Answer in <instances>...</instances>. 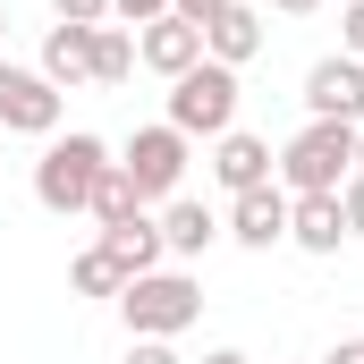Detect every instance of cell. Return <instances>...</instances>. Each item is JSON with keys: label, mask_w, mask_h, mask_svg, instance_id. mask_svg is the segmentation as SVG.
I'll return each instance as SVG.
<instances>
[{"label": "cell", "mask_w": 364, "mask_h": 364, "mask_svg": "<svg viewBox=\"0 0 364 364\" xmlns=\"http://www.w3.org/2000/svg\"><path fill=\"white\" fill-rule=\"evenodd\" d=\"M0 127L9 136H51L60 127V85L43 68H9L0 60Z\"/></svg>", "instance_id": "8992f818"}, {"label": "cell", "mask_w": 364, "mask_h": 364, "mask_svg": "<svg viewBox=\"0 0 364 364\" xmlns=\"http://www.w3.org/2000/svg\"><path fill=\"white\" fill-rule=\"evenodd\" d=\"M127 186H136V203H161V195H178V178H186V136L161 119V127H136L127 136Z\"/></svg>", "instance_id": "5b68a950"}, {"label": "cell", "mask_w": 364, "mask_h": 364, "mask_svg": "<svg viewBox=\"0 0 364 364\" xmlns=\"http://www.w3.org/2000/svg\"><path fill=\"white\" fill-rule=\"evenodd\" d=\"M322 364H364V339H339V348H331Z\"/></svg>", "instance_id": "d4e9b609"}, {"label": "cell", "mask_w": 364, "mask_h": 364, "mask_svg": "<svg viewBox=\"0 0 364 364\" xmlns=\"http://www.w3.org/2000/svg\"><path fill=\"white\" fill-rule=\"evenodd\" d=\"M43 77L51 85H93V26H51L43 34Z\"/></svg>", "instance_id": "5bb4252c"}, {"label": "cell", "mask_w": 364, "mask_h": 364, "mask_svg": "<svg viewBox=\"0 0 364 364\" xmlns=\"http://www.w3.org/2000/svg\"><path fill=\"white\" fill-rule=\"evenodd\" d=\"M170 127H178L186 144H195V136H229V127H237V68L195 60L178 85H170Z\"/></svg>", "instance_id": "277c9868"}, {"label": "cell", "mask_w": 364, "mask_h": 364, "mask_svg": "<svg viewBox=\"0 0 364 364\" xmlns=\"http://www.w3.org/2000/svg\"><path fill=\"white\" fill-rule=\"evenodd\" d=\"M339 26H348V60H364V0H348V17H339Z\"/></svg>", "instance_id": "cb8c5ba5"}, {"label": "cell", "mask_w": 364, "mask_h": 364, "mask_svg": "<svg viewBox=\"0 0 364 364\" xmlns=\"http://www.w3.org/2000/svg\"><path fill=\"white\" fill-rule=\"evenodd\" d=\"M127 68H136V43L119 26H93V85H127Z\"/></svg>", "instance_id": "e0dca14e"}, {"label": "cell", "mask_w": 364, "mask_h": 364, "mask_svg": "<svg viewBox=\"0 0 364 364\" xmlns=\"http://www.w3.org/2000/svg\"><path fill=\"white\" fill-rule=\"evenodd\" d=\"M102 246H110V263L127 279H144V272H161V220H119V229H102Z\"/></svg>", "instance_id": "9a60e30c"}, {"label": "cell", "mask_w": 364, "mask_h": 364, "mask_svg": "<svg viewBox=\"0 0 364 364\" xmlns=\"http://www.w3.org/2000/svg\"><path fill=\"white\" fill-rule=\"evenodd\" d=\"M60 26H110V0H51Z\"/></svg>", "instance_id": "d6986e66"}, {"label": "cell", "mask_w": 364, "mask_h": 364, "mask_svg": "<svg viewBox=\"0 0 364 364\" xmlns=\"http://www.w3.org/2000/svg\"><path fill=\"white\" fill-rule=\"evenodd\" d=\"M68 288H77V296H119L127 272L110 263V246H85V255H77V272H68Z\"/></svg>", "instance_id": "ac0fdd59"}, {"label": "cell", "mask_w": 364, "mask_h": 364, "mask_svg": "<svg viewBox=\"0 0 364 364\" xmlns=\"http://www.w3.org/2000/svg\"><path fill=\"white\" fill-rule=\"evenodd\" d=\"M110 17H127V26H153V17H170V0H110Z\"/></svg>", "instance_id": "ffe728a7"}, {"label": "cell", "mask_w": 364, "mask_h": 364, "mask_svg": "<svg viewBox=\"0 0 364 364\" xmlns=\"http://www.w3.org/2000/svg\"><path fill=\"white\" fill-rule=\"evenodd\" d=\"M136 60H144L153 77H170V85H178L186 68L203 60V26H186V17H153V26L136 34Z\"/></svg>", "instance_id": "9c48e42d"}, {"label": "cell", "mask_w": 364, "mask_h": 364, "mask_svg": "<svg viewBox=\"0 0 364 364\" xmlns=\"http://www.w3.org/2000/svg\"><path fill=\"white\" fill-rule=\"evenodd\" d=\"M229 237H237V246H255V255L279 246V237H288V195H279V186L237 195V203H229Z\"/></svg>", "instance_id": "7c38bea8"}, {"label": "cell", "mask_w": 364, "mask_h": 364, "mask_svg": "<svg viewBox=\"0 0 364 364\" xmlns=\"http://www.w3.org/2000/svg\"><path fill=\"white\" fill-rule=\"evenodd\" d=\"M305 110H314V119H348V127H364V60H348V51L314 60V68H305Z\"/></svg>", "instance_id": "52a82bcc"}, {"label": "cell", "mask_w": 364, "mask_h": 364, "mask_svg": "<svg viewBox=\"0 0 364 364\" xmlns=\"http://www.w3.org/2000/svg\"><path fill=\"white\" fill-rule=\"evenodd\" d=\"M203 364H246V356H237V348H212V356H203Z\"/></svg>", "instance_id": "4316f807"}, {"label": "cell", "mask_w": 364, "mask_h": 364, "mask_svg": "<svg viewBox=\"0 0 364 364\" xmlns=\"http://www.w3.org/2000/svg\"><path fill=\"white\" fill-rule=\"evenodd\" d=\"M102 170H110V144H102V136H85V127H77V136H51V153L34 161V203L68 220V212L93 203Z\"/></svg>", "instance_id": "7a4b0ae2"}, {"label": "cell", "mask_w": 364, "mask_h": 364, "mask_svg": "<svg viewBox=\"0 0 364 364\" xmlns=\"http://www.w3.org/2000/svg\"><path fill=\"white\" fill-rule=\"evenodd\" d=\"M356 178H364V127H356Z\"/></svg>", "instance_id": "83f0119b"}, {"label": "cell", "mask_w": 364, "mask_h": 364, "mask_svg": "<svg viewBox=\"0 0 364 364\" xmlns=\"http://www.w3.org/2000/svg\"><path fill=\"white\" fill-rule=\"evenodd\" d=\"M93 220H102V229H119V220H136V212H144V203H136V186H127V170H119V161H110V170H102V186H93V203H85Z\"/></svg>", "instance_id": "2e32d148"}, {"label": "cell", "mask_w": 364, "mask_h": 364, "mask_svg": "<svg viewBox=\"0 0 364 364\" xmlns=\"http://www.w3.org/2000/svg\"><path fill=\"white\" fill-rule=\"evenodd\" d=\"M0 34H9V9H0Z\"/></svg>", "instance_id": "f1b7e54d"}, {"label": "cell", "mask_w": 364, "mask_h": 364, "mask_svg": "<svg viewBox=\"0 0 364 364\" xmlns=\"http://www.w3.org/2000/svg\"><path fill=\"white\" fill-rule=\"evenodd\" d=\"M339 212H348V237H364V178L339 186Z\"/></svg>", "instance_id": "44dd1931"}, {"label": "cell", "mask_w": 364, "mask_h": 364, "mask_svg": "<svg viewBox=\"0 0 364 364\" xmlns=\"http://www.w3.org/2000/svg\"><path fill=\"white\" fill-rule=\"evenodd\" d=\"M119 314H127L136 339H178L186 322L203 314V288H195L186 272H144V279L119 288Z\"/></svg>", "instance_id": "3957f363"}, {"label": "cell", "mask_w": 364, "mask_h": 364, "mask_svg": "<svg viewBox=\"0 0 364 364\" xmlns=\"http://www.w3.org/2000/svg\"><path fill=\"white\" fill-rule=\"evenodd\" d=\"M220 9H229V0H170V17H186V26H212Z\"/></svg>", "instance_id": "7402d4cb"}, {"label": "cell", "mask_w": 364, "mask_h": 364, "mask_svg": "<svg viewBox=\"0 0 364 364\" xmlns=\"http://www.w3.org/2000/svg\"><path fill=\"white\" fill-rule=\"evenodd\" d=\"M263 51V9H246V0H229L212 26H203V60H220V68H246Z\"/></svg>", "instance_id": "30bf717a"}, {"label": "cell", "mask_w": 364, "mask_h": 364, "mask_svg": "<svg viewBox=\"0 0 364 364\" xmlns=\"http://www.w3.org/2000/svg\"><path fill=\"white\" fill-rule=\"evenodd\" d=\"M212 178L229 186V195H255V186L279 178V161H272V144H263V136L229 127V136H212Z\"/></svg>", "instance_id": "ba28073f"}, {"label": "cell", "mask_w": 364, "mask_h": 364, "mask_svg": "<svg viewBox=\"0 0 364 364\" xmlns=\"http://www.w3.org/2000/svg\"><path fill=\"white\" fill-rule=\"evenodd\" d=\"M127 364H178V356H170V339H136V348H127Z\"/></svg>", "instance_id": "603a6c76"}, {"label": "cell", "mask_w": 364, "mask_h": 364, "mask_svg": "<svg viewBox=\"0 0 364 364\" xmlns=\"http://www.w3.org/2000/svg\"><path fill=\"white\" fill-rule=\"evenodd\" d=\"M272 9H288V17H314V9H322V0H272Z\"/></svg>", "instance_id": "484cf974"}, {"label": "cell", "mask_w": 364, "mask_h": 364, "mask_svg": "<svg viewBox=\"0 0 364 364\" xmlns=\"http://www.w3.org/2000/svg\"><path fill=\"white\" fill-rule=\"evenodd\" d=\"M339 237H348L339 195H288V246H305V255H339Z\"/></svg>", "instance_id": "8fae6325"}, {"label": "cell", "mask_w": 364, "mask_h": 364, "mask_svg": "<svg viewBox=\"0 0 364 364\" xmlns=\"http://www.w3.org/2000/svg\"><path fill=\"white\" fill-rule=\"evenodd\" d=\"M212 237H220L212 203H195V195H170V212H161V255H178V263H195V255H203Z\"/></svg>", "instance_id": "4fadbf2b"}, {"label": "cell", "mask_w": 364, "mask_h": 364, "mask_svg": "<svg viewBox=\"0 0 364 364\" xmlns=\"http://www.w3.org/2000/svg\"><path fill=\"white\" fill-rule=\"evenodd\" d=\"M279 178H288V195H339L356 178V127L348 119H305L279 144Z\"/></svg>", "instance_id": "6da1fadb"}]
</instances>
